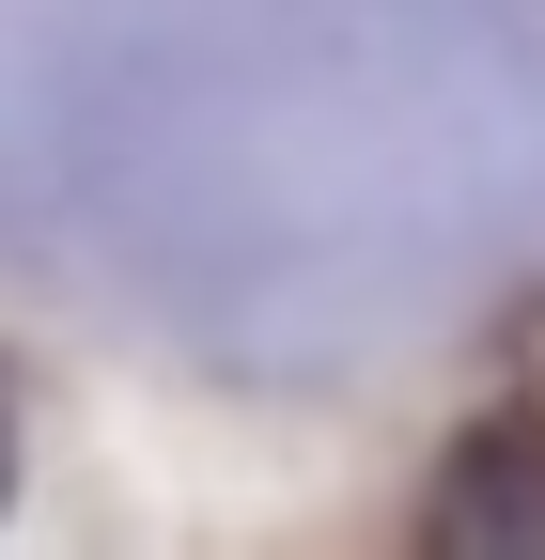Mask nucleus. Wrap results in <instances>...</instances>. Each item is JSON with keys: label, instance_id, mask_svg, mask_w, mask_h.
<instances>
[{"label": "nucleus", "instance_id": "nucleus-1", "mask_svg": "<svg viewBox=\"0 0 545 560\" xmlns=\"http://www.w3.org/2000/svg\"><path fill=\"white\" fill-rule=\"evenodd\" d=\"M421 545H545V405L484 420L452 467H437V499H421Z\"/></svg>", "mask_w": 545, "mask_h": 560}, {"label": "nucleus", "instance_id": "nucleus-2", "mask_svg": "<svg viewBox=\"0 0 545 560\" xmlns=\"http://www.w3.org/2000/svg\"><path fill=\"white\" fill-rule=\"evenodd\" d=\"M0 499H16V389H0Z\"/></svg>", "mask_w": 545, "mask_h": 560}]
</instances>
